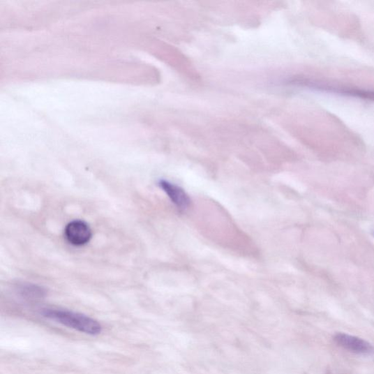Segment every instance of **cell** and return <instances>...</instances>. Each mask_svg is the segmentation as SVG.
Segmentation results:
<instances>
[{
    "label": "cell",
    "mask_w": 374,
    "mask_h": 374,
    "mask_svg": "<svg viewBox=\"0 0 374 374\" xmlns=\"http://www.w3.org/2000/svg\"><path fill=\"white\" fill-rule=\"evenodd\" d=\"M42 315L86 334L98 335L102 332V326L98 321L71 311L45 308L42 311Z\"/></svg>",
    "instance_id": "cell-1"
},
{
    "label": "cell",
    "mask_w": 374,
    "mask_h": 374,
    "mask_svg": "<svg viewBox=\"0 0 374 374\" xmlns=\"http://www.w3.org/2000/svg\"><path fill=\"white\" fill-rule=\"evenodd\" d=\"M65 237L72 245L82 246L87 244L92 238V230L89 225L82 220H74L67 225Z\"/></svg>",
    "instance_id": "cell-2"
},
{
    "label": "cell",
    "mask_w": 374,
    "mask_h": 374,
    "mask_svg": "<svg viewBox=\"0 0 374 374\" xmlns=\"http://www.w3.org/2000/svg\"><path fill=\"white\" fill-rule=\"evenodd\" d=\"M336 344L350 352L368 354L374 352V347L367 341L345 333H338L334 338Z\"/></svg>",
    "instance_id": "cell-3"
},
{
    "label": "cell",
    "mask_w": 374,
    "mask_h": 374,
    "mask_svg": "<svg viewBox=\"0 0 374 374\" xmlns=\"http://www.w3.org/2000/svg\"><path fill=\"white\" fill-rule=\"evenodd\" d=\"M159 186L179 209L184 210L190 207V198L180 186L165 180H160Z\"/></svg>",
    "instance_id": "cell-4"
},
{
    "label": "cell",
    "mask_w": 374,
    "mask_h": 374,
    "mask_svg": "<svg viewBox=\"0 0 374 374\" xmlns=\"http://www.w3.org/2000/svg\"><path fill=\"white\" fill-rule=\"evenodd\" d=\"M18 292L27 300H39L45 297L46 291L40 286L24 283L18 286Z\"/></svg>",
    "instance_id": "cell-5"
},
{
    "label": "cell",
    "mask_w": 374,
    "mask_h": 374,
    "mask_svg": "<svg viewBox=\"0 0 374 374\" xmlns=\"http://www.w3.org/2000/svg\"><path fill=\"white\" fill-rule=\"evenodd\" d=\"M372 235L374 237V230L372 232Z\"/></svg>",
    "instance_id": "cell-6"
}]
</instances>
